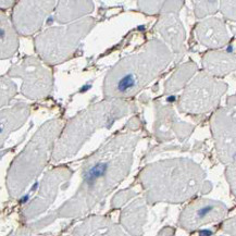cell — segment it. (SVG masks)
Instances as JSON below:
<instances>
[{
  "instance_id": "1",
  "label": "cell",
  "mask_w": 236,
  "mask_h": 236,
  "mask_svg": "<svg viewBox=\"0 0 236 236\" xmlns=\"http://www.w3.org/2000/svg\"><path fill=\"white\" fill-rule=\"evenodd\" d=\"M161 48L149 44L141 51L123 58L108 73L105 81V95L126 98L135 95L163 68Z\"/></svg>"
},
{
  "instance_id": "2",
  "label": "cell",
  "mask_w": 236,
  "mask_h": 236,
  "mask_svg": "<svg viewBox=\"0 0 236 236\" xmlns=\"http://www.w3.org/2000/svg\"><path fill=\"white\" fill-rule=\"evenodd\" d=\"M126 110V108H123V103H119L118 101L98 103L69 124L61 137V143L66 139L70 141L71 138H75V144H81L83 138L89 137L90 134L99 128V126L110 125L117 118L124 115Z\"/></svg>"
},
{
  "instance_id": "3",
  "label": "cell",
  "mask_w": 236,
  "mask_h": 236,
  "mask_svg": "<svg viewBox=\"0 0 236 236\" xmlns=\"http://www.w3.org/2000/svg\"><path fill=\"white\" fill-rule=\"evenodd\" d=\"M86 25L87 22H79L76 25H70L68 28H51L46 31L37 39L38 50L57 43L58 46L45 60L47 62H57L60 59H64L65 56L68 57L69 51L73 50L79 41V38L85 34L84 28Z\"/></svg>"
},
{
  "instance_id": "4",
  "label": "cell",
  "mask_w": 236,
  "mask_h": 236,
  "mask_svg": "<svg viewBox=\"0 0 236 236\" xmlns=\"http://www.w3.org/2000/svg\"><path fill=\"white\" fill-rule=\"evenodd\" d=\"M16 37L5 16L1 15V57L7 58L15 51Z\"/></svg>"
},
{
  "instance_id": "5",
  "label": "cell",
  "mask_w": 236,
  "mask_h": 236,
  "mask_svg": "<svg viewBox=\"0 0 236 236\" xmlns=\"http://www.w3.org/2000/svg\"><path fill=\"white\" fill-rule=\"evenodd\" d=\"M218 208L215 205L207 204L198 207V209L194 211V222H205V221L215 220V212L218 211Z\"/></svg>"
}]
</instances>
